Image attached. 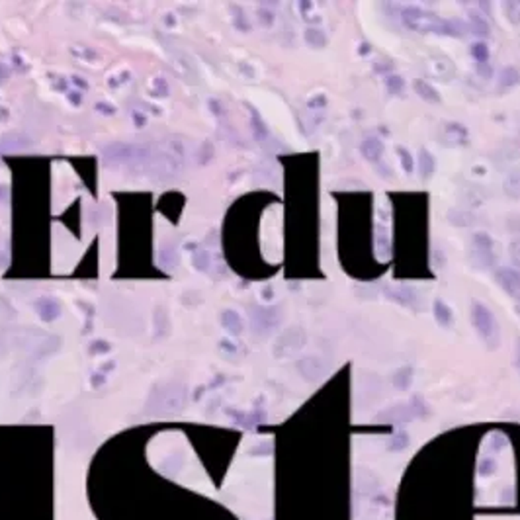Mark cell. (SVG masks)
<instances>
[{"instance_id": "obj_1", "label": "cell", "mask_w": 520, "mask_h": 520, "mask_svg": "<svg viewBox=\"0 0 520 520\" xmlns=\"http://www.w3.org/2000/svg\"><path fill=\"white\" fill-rule=\"evenodd\" d=\"M403 24L411 29L419 32H434V34H444V36H466L467 24L462 20H442L441 16L434 12H427L423 8L409 6L403 14Z\"/></svg>"}, {"instance_id": "obj_2", "label": "cell", "mask_w": 520, "mask_h": 520, "mask_svg": "<svg viewBox=\"0 0 520 520\" xmlns=\"http://www.w3.org/2000/svg\"><path fill=\"white\" fill-rule=\"evenodd\" d=\"M467 256H469V262L475 268H480V270L493 268L495 262H497L493 237H491L489 233H485V231H478V233L471 237Z\"/></svg>"}, {"instance_id": "obj_3", "label": "cell", "mask_w": 520, "mask_h": 520, "mask_svg": "<svg viewBox=\"0 0 520 520\" xmlns=\"http://www.w3.org/2000/svg\"><path fill=\"white\" fill-rule=\"evenodd\" d=\"M471 317H473V325L475 329L480 331V334L491 345L495 347L497 345V338H499V327H497V321H495V315L487 309V307L475 301L471 306Z\"/></svg>"}, {"instance_id": "obj_4", "label": "cell", "mask_w": 520, "mask_h": 520, "mask_svg": "<svg viewBox=\"0 0 520 520\" xmlns=\"http://www.w3.org/2000/svg\"><path fill=\"white\" fill-rule=\"evenodd\" d=\"M495 280L508 295L520 294V272L512 264L499 268L495 272Z\"/></svg>"}, {"instance_id": "obj_5", "label": "cell", "mask_w": 520, "mask_h": 520, "mask_svg": "<svg viewBox=\"0 0 520 520\" xmlns=\"http://www.w3.org/2000/svg\"><path fill=\"white\" fill-rule=\"evenodd\" d=\"M428 73L436 80H452L454 79V63L446 55H436L427 61Z\"/></svg>"}, {"instance_id": "obj_6", "label": "cell", "mask_w": 520, "mask_h": 520, "mask_svg": "<svg viewBox=\"0 0 520 520\" xmlns=\"http://www.w3.org/2000/svg\"><path fill=\"white\" fill-rule=\"evenodd\" d=\"M441 141L444 145H448V147H460V145H464L467 141V129L462 123L450 121L442 129Z\"/></svg>"}, {"instance_id": "obj_7", "label": "cell", "mask_w": 520, "mask_h": 520, "mask_svg": "<svg viewBox=\"0 0 520 520\" xmlns=\"http://www.w3.org/2000/svg\"><path fill=\"white\" fill-rule=\"evenodd\" d=\"M413 90L419 94V98H423V100L428 102V104H441L442 102L441 92H438L432 84H428L425 79H414Z\"/></svg>"}, {"instance_id": "obj_8", "label": "cell", "mask_w": 520, "mask_h": 520, "mask_svg": "<svg viewBox=\"0 0 520 520\" xmlns=\"http://www.w3.org/2000/svg\"><path fill=\"white\" fill-rule=\"evenodd\" d=\"M360 151L364 159L370 160V162H375V160L382 159V155H384V143L377 137H368V139L362 141Z\"/></svg>"}, {"instance_id": "obj_9", "label": "cell", "mask_w": 520, "mask_h": 520, "mask_svg": "<svg viewBox=\"0 0 520 520\" xmlns=\"http://www.w3.org/2000/svg\"><path fill=\"white\" fill-rule=\"evenodd\" d=\"M391 253V243H389V229L386 223H377L375 227V254L380 258H387Z\"/></svg>"}, {"instance_id": "obj_10", "label": "cell", "mask_w": 520, "mask_h": 520, "mask_svg": "<svg viewBox=\"0 0 520 520\" xmlns=\"http://www.w3.org/2000/svg\"><path fill=\"white\" fill-rule=\"evenodd\" d=\"M434 169H436V159H434V155L425 147L419 149V174H421V178H423V180H428V178L434 174Z\"/></svg>"}, {"instance_id": "obj_11", "label": "cell", "mask_w": 520, "mask_h": 520, "mask_svg": "<svg viewBox=\"0 0 520 520\" xmlns=\"http://www.w3.org/2000/svg\"><path fill=\"white\" fill-rule=\"evenodd\" d=\"M503 192L510 200H520V169H515L503 180Z\"/></svg>"}, {"instance_id": "obj_12", "label": "cell", "mask_w": 520, "mask_h": 520, "mask_svg": "<svg viewBox=\"0 0 520 520\" xmlns=\"http://www.w3.org/2000/svg\"><path fill=\"white\" fill-rule=\"evenodd\" d=\"M499 84H501V90L505 88H512L520 84V71L517 67H505L501 73H499Z\"/></svg>"}, {"instance_id": "obj_13", "label": "cell", "mask_w": 520, "mask_h": 520, "mask_svg": "<svg viewBox=\"0 0 520 520\" xmlns=\"http://www.w3.org/2000/svg\"><path fill=\"white\" fill-rule=\"evenodd\" d=\"M469 29L473 32V36L483 38V36L489 34V24L485 22L483 16H480L478 12H471V16H469Z\"/></svg>"}, {"instance_id": "obj_14", "label": "cell", "mask_w": 520, "mask_h": 520, "mask_svg": "<svg viewBox=\"0 0 520 520\" xmlns=\"http://www.w3.org/2000/svg\"><path fill=\"white\" fill-rule=\"evenodd\" d=\"M448 221L456 227H467L473 221V215L466 210H450L448 212Z\"/></svg>"}, {"instance_id": "obj_15", "label": "cell", "mask_w": 520, "mask_h": 520, "mask_svg": "<svg viewBox=\"0 0 520 520\" xmlns=\"http://www.w3.org/2000/svg\"><path fill=\"white\" fill-rule=\"evenodd\" d=\"M306 41L311 45V47H315V49H321V47H325L327 45V36L317 29V27H309L306 32Z\"/></svg>"}, {"instance_id": "obj_16", "label": "cell", "mask_w": 520, "mask_h": 520, "mask_svg": "<svg viewBox=\"0 0 520 520\" xmlns=\"http://www.w3.org/2000/svg\"><path fill=\"white\" fill-rule=\"evenodd\" d=\"M434 315L442 325H450V321H452V311L442 299H436V304H434Z\"/></svg>"}, {"instance_id": "obj_17", "label": "cell", "mask_w": 520, "mask_h": 520, "mask_svg": "<svg viewBox=\"0 0 520 520\" xmlns=\"http://www.w3.org/2000/svg\"><path fill=\"white\" fill-rule=\"evenodd\" d=\"M471 55H473V59L478 61V63H485L487 59H489V47L483 43V41H475L473 45H471Z\"/></svg>"}, {"instance_id": "obj_18", "label": "cell", "mask_w": 520, "mask_h": 520, "mask_svg": "<svg viewBox=\"0 0 520 520\" xmlns=\"http://www.w3.org/2000/svg\"><path fill=\"white\" fill-rule=\"evenodd\" d=\"M395 151H397V155H399L401 166H403L405 174L413 173V157H411V151H407V149L403 147V145L395 147Z\"/></svg>"}, {"instance_id": "obj_19", "label": "cell", "mask_w": 520, "mask_h": 520, "mask_svg": "<svg viewBox=\"0 0 520 520\" xmlns=\"http://www.w3.org/2000/svg\"><path fill=\"white\" fill-rule=\"evenodd\" d=\"M505 14H507V18L515 24V26H519L520 24V2H505Z\"/></svg>"}, {"instance_id": "obj_20", "label": "cell", "mask_w": 520, "mask_h": 520, "mask_svg": "<svg viewBox=\"0 0 520 520\" xmlns=\"http://www.w3.org/2000/svg\"><path fill=\"white\" fill-rule=\"evenodd\" d=\"M386 84L391 94H401L403 92V88H405V80L401 79L399 75H391V77H387Z\"/></svg>"}, {"instance_id": "obj_21", "label": "cell", "mask_w": 520, "mask_h": 520, "mask_svg": "<svg viewBox=\"0 0 520 520\" xmlns=\"http://www.w3.org/2000/svg\"><path fill=\"white\" fill-rule=\"evenodd\" d=\"M517 301H519V304H517V309L520 311V294H517Z\"/></svg>"}, {"instance_id": "obj_22", "label": "cell", "mask_w": 520, "mask_h": 520, "mask_svg": "<svg viewBox=\"0 0 520 520\" xmlns=\"http://www.w3.org/2000/svg\"><path fill=\"white\" fill-rule=\"evenodd\" d=\"M519 368H520V341H519Z\"/></svg>"}]
</instances>
